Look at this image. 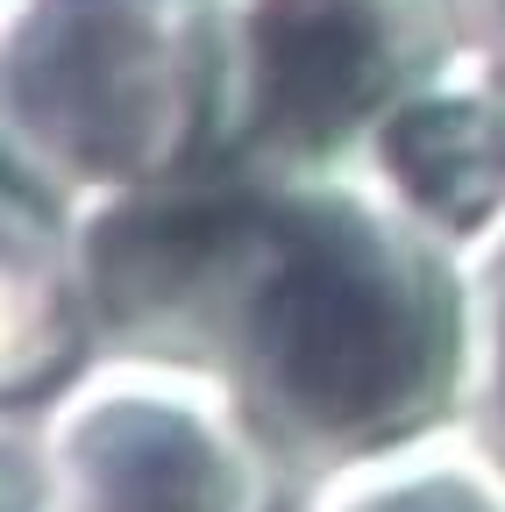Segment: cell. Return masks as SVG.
<instances>
[{
    "instance_id": "1",
    "label": "cell",
    "mask_w": 505,
    "mask_h": 512,
    "mask_svg": "<svg viewBox=\"0 0 505 512\" xmlns=\"http://www.w3.org/2000/svg\"><path fill=\"white\" fill-rule=\"evenodd\" d=\"M65 228L93 349L221 377L306 484L463 427V249L370 171L200 157Z\"/></svg>"
},
{
    "instance_id": "2",
    "label": "cell",
    "mask_w": 505,
    "mask_h": 512,
    "mask_svg": "<svg viewBox=\"0 0 505 512\" xmlns=\"http://www.w3.org/2000/svg\"><path fill=\"white\" fill-rule=\"evenodd\" d=\"M214 136V0H0V164L86 207Z\"/></svg>"
},
{
    "instance_id": "3",
    "label": "cell",
    "mask_w": 505,
    "mask_h": 512,
    "mask_svg": "<svg viewBox=\"0 0 505 512\" xmlns=\"http://www.w3.org/2000/svg\"><path fill=\"white\" fill-rule=\"evenodd\" d=\"M456 57L449 0H214L207 157L278 178L363 171L377 128Z\"/></svg>"
},
{
    "instance_id": "4",
    "label": "cell",
    "mask_w": 505,
    "mask_h": 512,
    "mask_svg": "<svg viewBox=\"0 0 505 512\" xmlns=\"http://www.w3.org/2000/svg\"><path fill=\"white\" fill-rule=\"evenodd\" d=\"M50 512H306V477L221 377L100 349L50 392Z\"/></svg>"
},
{
    "instance_id": "5",
    "label": "cell",
    "mask_w": 505,
    "mask_h": 512,
    "mask_svg": "<svg viewBox=\"0 0 505 512\" xmlns=\"http://www.w3.org/2000/svg\"><path fill=\"white\" fill-rule=\"evenodd\" d=\"M363 171L392 200L449 235L456 249L505 214V93L456 57L434 86H420L363 157Z\"/></svg>"
},
{
    "instance_id": "6",
    "label": "cell",
    "mask_w": 505,
    "mask_h": 512,
    "mask_svg": "<svg viewBox=\"0 0 505 512\" xmlns=\"http://www.w3.org/2000/svg\"><path fill=\"white\" fill-rule=\"evenodd\" d=\"M79 349H93V335L65 207L0 164V406L50 399L79 370Z\"/></svg>"
},
{
    "instance_id": "7",
    "label": "cell",
    "mask_w": 505,
    "mask_h": 512,
    "mask_svg": "<svg viewBox=\"0 0 505 512\" xmlns=\"http://www.w3.org/2000/svg\"><path fill=\"white\" fill-rule=\"evenodd\" d=\"M306 512H505V463L470 427H441L392 456L313 477Z\"/></svg>"
},
{
    "instance_id": "8",
    "label": "cell",
    "mask_w": 505,
    "mask_h": 512,
    "mask_svg": "<svg viewBox=\"0 0 505 512\" xmlns=\"http://www.w3.org/2000/svg\"><path fill=\"white\" fill-rule=\"evenodd\" d=\"M463 299H470L463 427L505 463V214L463 242Z\"/></svg>"
},
{
    "instance_id": "9",
    "label": "cell",
    "mask_w": 505,
    "mask_h": 512,
    "mask_svg": "<svg viewBox=\"0 0 505 512\" xmlns=\"http://www.w3.org/2000/svg\"><path fill=\"white\" fill-rule=\"evenodd\" d=\"M449 15H456L463 57L505 93V0H449Z\"/></svg>"
},
{
    "instance_id": "10",
    "label": "cell",
    "mask_w": 505,
    "mask_h": 512,
    "mask_svg": "<svg viewBox=\"0 0 505 512\" xmlns=\"http://www.w3.org/2000/svg\"><path fill=\"white\" fill-rule=\"evenodd\" d=\"M0 512H50L36 441H22V427H8V420H0Z\"/></svg>"
}]
</instances>
